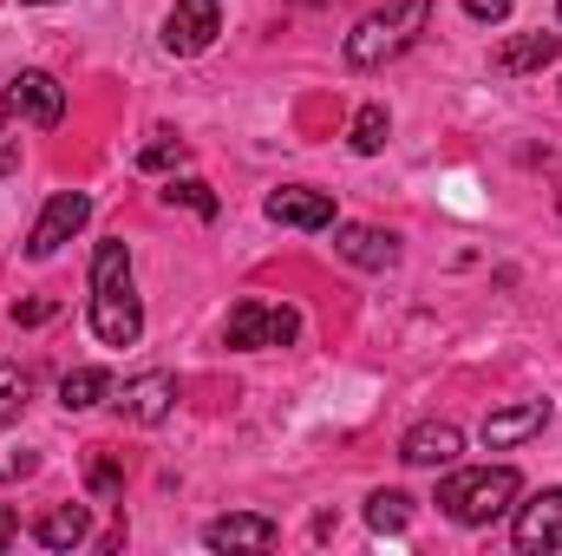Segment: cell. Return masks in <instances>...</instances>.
Returning a JSON list of instances; mask_svg holds the SVG:
<instances>
[{
    "mask_svg": "<svg viewBox=\"0 0 562 556\" xmlns=\"http://www.w3.org/2000/svg\"><path fill=\"white\" fill-rule=\"evenodd\" d=\"M92 334L105 347H132L144 334V308H138V288H132V249L125 243L92 249Z\"/></svg>",
    "mask_w": 562,
    "mask_h": 556,
    "instance_id": "6da1fadb",
    "label": "cell"
},
{
    "mask_svg": "<svg viewBox=\"0 0 562 556\" xmlns=\"http://www.w3.org/2000/svg\"><path fill=\"white\" fill-rule=\"evenodd\" d=\"M517 491H524V478L510 465H477V471H451L438 485V511L451 524H464V531H484L504 511H517Z\"/></svg>",
    "mask_w": 562,
    "mask_h": 556,
    "instance_id": "7a4b0ae2",
    "label": "cell"
},
{
    "mask_svg": "<svg viewBox=\"0 0 562 556\" xmlns=\"http://www.w3.org/2000/svg\"><path fill=\"white\" fill-rule=\"evenodd\" d=\"M425 20H431V0H400V7H386V13H367L353 33H347V66H386V59H400L413 40L425 33Z\"/></svg>",
    "mask_w": 562,
    "mask_h": 556,
    "instance_id": "3957f363",
    "label": "cell"
},
{
    "mask_svg": "<svg viewBox=\"0 0 562 556\" xmlns=\"http://www.w3.org/2000/svg\"><path fill=\"white\" fill-rule=\"evenodd\" d=\"M223 341H229L236 354H256V347H294V341H301V314L281 308V301H256V294H249V301L229 308Z\"/></svg>",
    "mask_w": 562,
    "mask_h": 556,
    "instance_id": "277c9868",
    "label": "cell"
},
{
    "mask_svg": "<svg viewBox=\"0 0 562 556\" xmlns=\"http://www.w3.org/2000/svg\"><path fill=\"white\" fill-rule=\"evenodd\" d=\"M86 223H92V197H86V190H53V197H46V210H40V216H33V230H26V256H33V263L59 256Z\"/></svg>",
    "mask_w": 562,
    "mask_h": 556,
    "instance_id": "5b68a950",
    "label": "cell"
},
{
    "mask_svg": "<svg viewBox=\"0 0 562 556\" xmlns=\"http://www.w3.org/2000/svg\"><path fill=\"white\" fill-rule=\"evenodd\" d=\"M0 112H7V119H26V125H40V132H53V125L66 119V86H59L53 73L26 66V73H13V79H7Z\"/></svg>",
    "mask_w": 562,
    "mask_h": 556,
    "instance_id": "8992f818",
    "label": "cell"
},
{
    "mask_svg": "<svg viewBox=\"0 0 562 556\" xmlns=\"http://www.w3.org/2000/svg\"><path fill=\"white\" fill-rule=\"evenodd\" d=\"M216 33H223V7H216V0H170V13H164V46H170L177 59L210 53Z\"/></svg>",
    "mask_w": 562,
    "mask_h": 556,
    "instance_id": "52a82bcc",
    "label": "cell"
},
{
    "mask_svg": "<svg viewBox=\"0 0 562 556\" xmlns=\"http://www.w3.org/2000/svg\"><path fill=\"white\" fill-rule=\"evenodd\" d=\"M517 551L537 556V551H562V485L537 491L530 504H517V524H510Z\"/></svg>",
    "mask_w": 562,
    "mask_h": 556,
    "instance_id": "ba28073f",
    "label": "cell"
},
{
    "mask_svg": "<svg viewBox=\"0 0 562 556\" xmlns=\"http://www.w3.org/2000/svg\"><path fill=\"white\" fill-rule=\"evenodd\" d=\"M334 249H340V263H353V269H400V236L393 230H380V223H340L334 230Z\"/></svg>",
    "mask_w": 562,
    "mask_h": 556,
    "instance_id": "9c48e42d",
    "label": "cell"
},
{
    "mask_svg": "<svg viewBox=\"0 0 562 556\" xmlns=\"http://www.w3.org/2000/svg\"><path fill=\"white\" fill-rule=\"evenodd\" d=\"M269 223H288V230H334V197L314 190V184H281V190H269Z\"/></svg>",
    "mask_w": 562,
    "mask_h": 556,
    "instance_id": "30bf717a",
    "label": "cell"
},
{
    "mask_svg": "<svg viewBox=\"0 0 562 556\" xmlns=\"http://www.w3.org/2000/svg\"><path fill=\"white\" fill-rule=\"evenodd\" d=\"M112 407H119V419H132V425H164V419L177 413V380L170 374H138V380H125V393Z\"/></svg>",
    "mask_w": 562,
    "mask_h": 556,
    "instance_id": "8fae6325",
    "label": "cell"
},
{
    "mask_svg": "<svg viewBox=\"0 0 562 556\" xmlns=\"http://www.w3.org/2000/svg\"><path fill=\"white\" fill-rule=\"evenodd\" d=\"M458 452H464V432H458L451 419H419V425L400 438V458H406V465H425V471L458 465Z\"/></svg>",
    "mask_w": 562,
    "mask_h": 556,
    "instance_id": "7c38bea8",
    "label": "cell"
},
{
    "mask_svg": "<svg viewBox=\"0 0 562 556\" xmlns=\"http://www.w3.org/2000/svg\"><path fill=\"white\" fill-rule=\"evenodd\" d=\"M276 518H262V511H229V518H216V524H203V544L210 551H276Z\"/></svg>",
    "mask_w": 562,
    "mask_h": 556,
    "instance_id": "4fadbf2b",
    "label": "cell"
},
{
    "mask_svg": "<svg viewBox=\"0 0 562 556\" xmlns=\"http://www.w3.org/2000/svg\"><path fill=\"white\" fill-rule=\"evenodd\" d=\"M562 53V33H517L491 53V73L497 79H524V73H543L550 59Z\"/></svg>",
    "mask_w": 562,
    "mask_h": 556,
    "instance_id": "5bb4252c",
    "label": "cell"
},
{
    "mask_svg": "<svg viewBox=\"0 0 562 556\" xmlns=\"http://www.w3.org/2000/svg\"><path fill=\"white\" fill-rule=\"evenodd\" d=\"M543 425H550V400H517V407H497V413L484 419V445L491 452H510V445L537 438Z\"/></svg>",
    "mask_w": 562,
    "mask_h": 556,
    "instance_id": "9a60e30c",
    "label": "cell"
},
{
    "mask_svg": "<svg viewBox=\"0 0 562 556\" xmlns=\"http://www.w3.org/2000/svg\"><path fill=\"white\" fill-rule=\"evenodd\" d=\"M33 537H40L46 551H79V544L92 537V518H86V504H53V511L33 518Z\"/></svg>",
    "mask_w": 562,
    "mask_h": 556,
    "instance_id": "2e32d148",
    "label": "cell"
},
{
    "mask_svg": "<svg viewBox=\"0 0 562 556\" xmlns=\"http://www.w3.org/2000/svg\"><path fill=\"white\" fill-rule=\"evenodd\" d=\"M99 400H112V374H105V367H72V374L59 380V407H66V413H86V407H99Z\"/></svg>",
    "mask_w": 562,
    "mask_h": 556,
    "instance_id": "e0dca14e",
    "label": "cell"
},
{
    "mask_svg": "<svg viewBox=\"0 0 562 556\" xmlns=\"http://www.w3.org/2000/svg\"><path fill=\"white\" fill-rule=\"evenodd\" d=\"M367 524H373L380 537H400V531L413 524V498H406V491H373V498H367Z\"/></svg>",
    "mask_w": 562,
    "mask_h": 556,
    "instance_id": "ac0fdd59",
    "label": "cell"
},
{
    "mask_svg": "<svg viewBox=\"0 0 562 556\" xmlns=\"http://www.w3.org/2000/svg\"><path fill=\"white\" fill-rule=\"evenodd\" d=\"M386 138H393L386 105H360V112H353V125H347V144H353L360 157H373V151H386Z\"/></svg>",
    "mask_w": 562,
    "mask_h": 556,
    "instance_id": "d6986e66",
    "label": "cell"
},
{
    "mask_svg": "<svg viewBox=\"0 0 562 556\" xmlns=\"http://www.w3.org/2000/svg\"><path fill=\"white\" fill-rule=\"evenodd\" d=\"M164 203H170V210H190V216H203V223L216 216V190H210L203 177H170V184H164Z\"/></svg>",
    "mask_w": 562,
    "mask_h": 556,
    "instance_id": "ffe728a7",
    "label": "cell"
},
{
    "mask_svg": "<svg viewBox=\"0 0 562 556\" xmlns=\"http://www.w3.org/2000/svg\"><path fill=\"white\" fill-rule=\"evenodd\" d=\"M86 491H92V498H119V491H125V458L105 452V445H92V458H86Z\"/></svg>",
    "mask_w": 562,
    "mask_h": 556,
    "instance_id": "44dd1931",
    "label": "cell"
},
{
    "mask_svg": "<svg viewBox=\"0 0 562 556\" xmlns=\"http://www.w3.org/2000/svg\"><path fill=\"white\" fill-rule=\"evenodd\" d=\"M20 407H26V374L13 360H0V432L20 419Z\"/></svg>",
    "mask_w": 562,
    "mask_h": 556,
    "instance_id": "7402d4cb",
    "label": "cell"
},
{
    "mask_svg": "<svg viewBox=\"0 0 562 556\" xmlns=\"http://www.w3.org/2000/svg\"><path fill=\"white\" fill-rule=\"evenodd\" d=\"M183 157H190V144H183V138H170V132H157V138H150V144L138 151V164H144V170H177Z\"/></svg>",
    "mask_w": 562,
    "mask_h": 556,
    "instance_id": "603a6c76",
    "label": "cell"
},
{
    "mask_svg": "<svg viewBox=\"0 0 562 556\" xmlns=\"http://www.w3.org/2000/svg\"><path fill=\"white\" fill-rule=\"evenodd\" d=\"M53 314H59V301H46V294H40V301H13V321H20V327H40V321H53Z\"/></svg>",
    "mask_w": 562,
    "mask_h": 556,
    "instance_id": "cb8c5ba5",
    "label": "cell"
},
{
    "mask_svg": "<svg viewBox=\"0 0 562 556\" xmlns=\"http://www.w3.org/2000/svg\"><path fill=\"white\" fill-rule=\"evenodd\" d=\"M464 13H471V20H484V26H497V20L510 13V0H464Z\"/></svg>",
    "mask_w": 562,
    "mask_h": 556,
    "instance_id": "d4e9b609",
    "label": "cell"
},
{
    "mask_svg": "<svg viewBox=\"0 0 562 556\" xmlns=\"http://www.w3.org/2000/svg\"><path fill=\"white\" fill-rule=\"evenodd\" d=\"M33 465H40V458H33V452H20V458H0V478H26V471H33Z\"/></svg>",
    "mask_w": 562,
    "mask_h": 556,
    "instance_id": "484cf974",
    "label": "cell"
},
{
    "mask_svg": "<svg viewBox=\"0 0 562 556\" xmlns=\"http://www.w3.org/2000/svg\"><path fill=\"white\" fill-rule=\"evenodd\" d=\"M13 537H20V518H13V511H0V551H7Z\"/></svg>",
    "mask_w": 562,
    "mask_h": 556,
    "instance_id": "4316f807",
    "label": "cell"
},
{
    "mask_svg": "<svg viewBox=\"0 0 562 556\" xmlns=\"http://www.w3.org/2000/svg\"><path fill=\"white\" fill-rule=\"evenodd\" d=\"M20 7H46V0H20Z\"/></svg>",
    "mask_w": 562,
    "mask_h": 556,
    "instance_id": "83f0119b",
    "label": "cell"
}]
</instances>
